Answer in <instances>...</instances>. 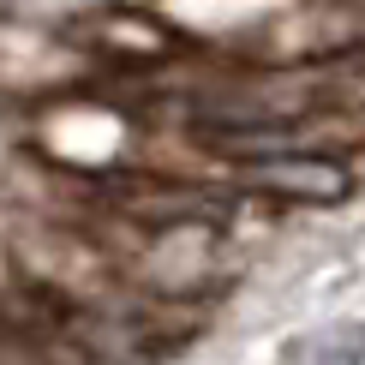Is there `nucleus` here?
<instances>
[{"mask_svg":"<svg viewBox=\"0 0 365 365\" xmlns=\"http://www.w3.org/2000/svg\"><path fill=\"white\" fill-rule=\"evenodd\" d=\"M282 359H306V365H354L365 359V324H324L306 329L282 347Z\"/></svg>","mask_w":365,"mask_h":365,"instance_id":"nucleus-2","label":"nucleus"},{"mask_svg":"<svg viewBox=\"0 0 365 365\" xmlns=\"http://www.w3.org/2000/svg\"><path fill=\"white\" fill-rule=\"evenodd\" d=\"M240 168L257 192L294 197V204H341L354 192V174L329 156H306V150H257V156H240Z\"/></svg>","mask_w":365,"mask_h":365,"instance_id":"nucleus-1","label":"nucleus"}]
</instances>
